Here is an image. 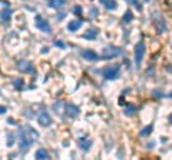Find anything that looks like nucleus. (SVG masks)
<instances>
[{
  "instance_id": "nucleus-18",
  "label": "nucleus",
  "mask_w": 172,
  "mask_h": 160,
  "mask_svg": "<svg viewBox=\"0 0 172 160\" xmlns=\"http://www.w3.org/2000/svg\"><path fill=\"white\" fill-rule=\"evenodd\" d=\"M65 107H66L65 102H57V103L53 106V110H55L57 114H62V113H63V110H65Z\"/></svg>"
},
{
  "instance_id": "nucleus-13",
  "label": "nucleus",
  "mask_w": 172,
  "mask_h": 160,
  "mask_svg": "<svg viewBox=\"0 0 172 160\" xmlns=\"http://www.w3.org/2000/svg\"><path fill=\"white\" fill-rule=\"evenodd\" d=\"M101 3L106 7V10H115V9L118 7L116 0H101Z\"/></svg>"
},
{
  "instance_id": "nucleus-24",
  "label": "nucleus",
  "mask_w": 172,
  "mask_h": 160,
  "mask_svg": "<svg viewBox=\"0 0 172 160\" xmlns=\"http://www.w3.org/2000/svg\"><path fill=\"white\" fill-rule=\"evenodd\" d=\"M7 144H9V146L13 144V136H12V134H9V143H7Z\"/></svg>"
},
{
  "instance_id": "nucleus-20",
  "label": "nucleus",
  "mask_w": 172,
  "mask_h": 160,
  "mask_svg": "<svg viewBox=\"0 0 172 160\" xmlns=\"http://www.w3.org/2000/svg\"><path fill=\"white\" fill-rule=\"evenodd\" d=\"M10 16H12V10H4V12L1 13V21L7 23V21L10 20Z\"/></svg>"
},
{
  "instance_id": "nucleus-15",
  "label": "nucleus",
  "mask_w": 172,
  "mask_h": 160,
  "mask_svg": "<svg viewBox=\"0 0 172 160\" xmlns=\"http://www.w3.org/2000/svg\"><path fill=\"white\" fill-rule=\"evenodd\" d=\"M152 130H154V126H152V125H148L146 127H143V129L141 130L139 136H141V137H148V136H151Z\"/></svg>"
},
{
  "instance_id": "nucleus-29",
  "label": "nucleus",
  "mask_w": 172,
  "mask_h": 160,
  "mask_svg": "<svg viewBox=\"0 0 172 160\" xmlns=\"http://www.w3.org/2000/svg\"><path fill=\"white\" fill-rule=\"evenodd\" d=\"M169 70H171V73H172V67H171V69H169Z\"/></svg>"
},
{
  "instance_id": "nucleus-23",
  "label": "nucleus",
  "mask_w": 172,
  "mask_h": 160,
  "mask_svg": "<svg viewBox=\"0 0 172 160\" xmlns=\"http://www.w3.org/2000/svg\"><path fill=\"white\" fill-rule=\"evenodd\" d=\"M164 96V93H161L159 90H155L154 91V97H162Z\"/></svg>"
},
{
  "instance_id": "nucleus-27",
  "label": "nucleus",
  "mask_w": 172,
  "mask_h": 160,
  "mask_svg": "<svg viewBox=\"0 0 172 160\" xmlns=\"http://www.w3.org/2000/svg\"><path fill=\"white\" fill-rule=\"evenodd\" d=\"M118 103H119L120 106H122V105H125V102H123V97H119V102H118Z\"/></svg>"
},
{
  "instance_id": "nucleus-6",
  "label": "nucleus",
  "mask_w": 172,
  "mask_h": 160,
  "mask_svg": "<svg viewBox=\"0 0 172 160\" xmlns=\"http://www.w3.org/2000/svg\"><path fill=\"white\" fill-rule=\"evenodd\" d=\"M37 122H39V125L43 126V127H48V126H50V125H52V117H50V114H49V113H46V112L40 113V116H39Z\"/></svg>"
},
{
  "instance_id": "nucleus-28",
  "label": "nucleus",
  "mask_w": 172,
  "mask_h": 160,
  "mask_svg": "<svg viewBox=\"0 0 172 160\" xmlns=\"http://www.w3.org/2000/svg\"><path fill=\"white\" fill-rule=\"evenodd\" d=\"M169 122H171V125H172V114H171V117H169Z\"/></svg>"
},
{
  "instance_id": "nucleus-12",
  "label": "nucleus",
  "mask_w": 172,
  "mask_h": 160,
  "mask_svg": "<svg viewBox=\"0 0 172 160\" xmlns=\"http://www.w3.org/2000/svg\"><path fill=\"white\" fill-rule=\"evenodd\" d=\"M92 140L90 139H86V137H82L80 140H79V146H80V149L83 150V152H87L89 149H90V146H92Z\"/></svg>"
},
{
  "instance_id": "nucleus-17",
  "label": "nucleus",
  "mask_w": 172,
  "mask_h": 160,
  "mask_svg": "<svg viewBox=\"0 0 172 160\" xmlns=\"http://www.w3.org/2000/svg\"><path fill=\"white\" fill-rule=\"evenodd\" d=\"M132 20H134V13H132V10H126L125 15H123V17H122V21L128 24V23H131Z\"/></svg>"
},
{
  "instance_id": "nucleus-10",
  "label": "nucleus",
  "mask_w": 172,
  "mask_h": 160,
  "mask_svg": "<svg viewBox=\"0 0 172 160\" xmlns=\"http://www.w3.org/2000/svg\"><path fill=\"white\" fill-rule=\"evenodd\" d=\"M98 35H99V30H98L96 27H90V29L86 30L85 35L82 36V37L86 39V40H95V39L98 37Z\"/></svg>"
},
{
  "instance_id": "nucleus-9",
  "label": "nucleus",
  "mask_w": 172,
  "mask_h": 160,
  "mask_svg": "<svg viewBox=\"0 0 172 160\" xmlns=\"http://www.w3.org/2000/svg\"><path fill=\"white\" fill-rule=\"evenodd\" d=\"M65 112L68 113L70 117H78L80 110H79V107L75 106L73 103H68V105H66V107H65Z\"/></svg>"
},
{
  "instance_id": "nucleus-26",
  "label": "nucleus",
  "mask_w": 172,
  "mask_h": 160,
  "mask_svg": "<svg viewBox=\"0 0 172 160\" xmlns=\"http://www.w3.org/2000/svg\"><path fill=\"white\" fill-rule=\"evenodd\" d=\"M3 113H6V107H4V106H0V114H3Z\"/></svg>"
},
{
  "instance_id": "nucleus-7",
  "label": "nucleus",
  "mask_w": 172,
  "mask_h": 160,
  "mask_svg": "<svg viewBox=\"0 0 172 160\" xmlns=\"http://www.w3.org/2000/svg\"><path fill=\"white\" fill-rule=\"evenodd\" d=\"M82 57L86 59V60H89V62H98L101 59V56L96 52H93V50H83L82 52Z\"/></svg>"
},
{
  "instance_id": "nucleus-19",
  "label": "nucleus",
  "mask_w": 172,
  "mask_h": 160,
  "mask_svg": "<svg viewBox=\"0 0 172 160\" xmlns=\"http://www.w3.org/2000/svg\"><path fill=\"white\" fill-rule=\"evenodd\" d=\"M136 110H138L136 106H132V105H129V106L125 109V112H123V113H125L126 116H132V114H135V113H136Z\"/></svg>"
},
{
  "instance_id": "nucleus-2",
  "label": "nucleus",
  "mask_w": 172,
  "mask_h": 160,
  "mask_svg": "<svg viewBox=\"0 0 172 160\" xmlns=\"http://www.w3.org/2000/svg\"><path fill=\"white\" fill-rule=\"evenodd\" d=\"M120 74V66L119 64H113V66H109L103 70V77L106 80H116Z\"/></svg>"
},
{
  "instance_id": "nucleus-21",
  "label": "nucleus",
  "mask_w": 172,
  "mask_h": 160,
  "mask_svg": "<svg viewBox=\"0 0 172 160\" xmlns=\"http://www.w3.org/2000/svg\"><path fill=\"white\" fill-rule=\"evenodd\" d=\"M73 13L78 15V16H80V15H82V7H80V6H75V7H73Z\"/></svg>"
},
{
  "instance_id": "nucleus-5",
  "label": "nucleus",
  "mask_w": 172,
  "mask_h": 160,
  "mask_svg": "<svg viewBox=\"0 0 172 160\" xmlns=\"http://www.w3.org/2000/svg\"><path fill=\"white\" fill-rule=\"evenodd\" d=\"M36 26H37V29L40 30V32H45V33H50L52 32V27L50 24L46 21V20H43L42 17H36Z\"/></svg>"
},
{
  "instance_id": "nucleus-8",
  "label": "nucleus",
  "mask_w": 172,
  "mask_h": 160,
  "mask_svg": "<svg viewBox=\"0 0 172 160\" xmlns=\"http://www.w3.org/2000/svg\"><path fill=\"white\" fill-rule=\"evenodd\" d=\"M17 67H19L20 71H24V73H32V71H33L32 63H29L27 60H20V62L17 63Z\"/></svg>"
},
{
  "instance_id": "nucleus-25",
  "label": "nucleus",
  "mask_w": 172,
  "mask_h": 160,
  "mask_svg": "<svg viewBox=\"0 0 172 160\" xmlns=\"http://www.w3.org/2000/svg\"><path fill=\"white\" fill-rule=\"evenodd\" d=\"M22 85H23V83H22V80H17V82H15V86H19V87H22Z\"/></svg>"
},
{
  "instance_id": "nucleus-16",
  "label": "nucleus",
  "mask_w": 172,
  "mask_h": 160,
  "mask_svg": "<svg viewBox=\"0 0 172 160\" xmlns=\"http://www.w3.org/2000/svg\"><path fill=\"white\" fill-rule=\"evenodd\" d=\"M36 159H42V160L49 159V153H48L45 149H39V150L36 152Z\"/></svg>"
},
{
  "instance_id": "nucleus-1",
  "label": "nucleus",
  "mask_w": 172,
  "mask_h": 160,
  "mask_svg": "<svg viewBox=\"0 0 172 160\" xmlns=\"http://www.w3.org/2000/svg\"><path fill=\"white\" fill-rule=\"evenodd\" d=\"M37 132L32 129V127H23L20 129V133H19V143H20V150L24 152L34 140H37Z\"/></svg>"
},
{
  "instance_id": "nucleus-22",
  "label": "nucleus",
  "mask_w": 172,
  "mask_h": 160,
  "mask_svg": "<svg viewBox=\"0 0 172 160\" xmlns=\"http://www.w3.org/2000/svg\"><path fill=\"white\" fill-rule=\"evenodd\" d=\"M56 46H57V47H60V49H66L65 42H60V40H57V42H56Z\"/></svg>"
},
{
  "instance_id": "nucleus-4",
  "label": "nucleus",
  "mask_w": 172,
  "mask_h": 160,
  "mask_svg": "<svg viewBox=\"0 0 172 160\" xmlns=\"http://www.w3.org/2000/svg\"><path fill=\"white\" fill-rule=\"evenodd\" d=\"M143 56H145V43L141 40V42H138L136 46H135V63H136L138 67H141Z\"/></svg>"
},
{
  "instance_id": "nucleus-11",
  "label": "nucleus",
  "mask_w": 172,
  "mask_h": 160,
  "mask_svg": "<svg viewBox=\"0 0 172 160\" xmlns=\"http://www.w3.org/2000/svg\"><path fill=\"white\" fill-rule=\"evenodd\" d=\"M82 24H83L82 20H72V21H69L68 30L69 32H78V30L82 27Z\"/></svg>"
},
{
  "instance_id": "nucleus-3",
  "label": "nucleus",
  "mask_w": 172,
  "mask_h": 160,
  "mask_svg": "<svg viewBox=\"0 0 172 160\" xmlns=\"http://www.w3.org/2000/svg\"><path fill=\"white\" fill-rule=\"evenodd\" d=\"M122 54V50H120L119 47H116V46H108V47H105L102 52V59L103 60H110V59H115V57H118Z\"/></svg>"
},
{
  "instance_id": "nucleus-30",
  "label": "nucleus",
  "mask_w": 172,
  "mask_h": 160,
  "mask_svg": "<svg viewBox=\"0 0 172 160\" xmlns=\"http://www.w3.org/2000/svg\"><path fill=\"white\" fill-rule=\"evenodd\" d=\"M169 96H171V97H172V93H171V94H169Z\"/></svg>"
},
{
  "instance_id": "nucleus-14",
  "label": "nucleus",
  "mask_w": 172,
  "mask_h": 160,
  "mask_svg": "<svg viewBox=\"0 0 172 160\" xmlns=\"http://www.w3.org/2000/svg\"><path fill=\"white\" fill-rule=\"evenodd\" d=\"M66 4V0H49V7L52 9H60Z\"/></svg>"
}]
</instances>
